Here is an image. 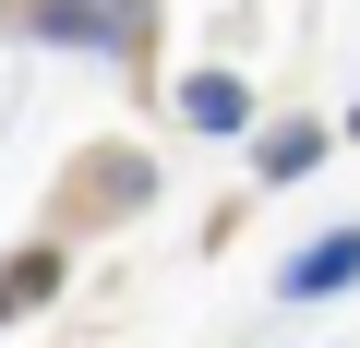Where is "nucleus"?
I'll return each mask as SVG.
<instances>
[{
    "label": "nucleus",
    "mask_w": 360,
    "mask_h": 348,
    "mask_svg": "<svg viewBox=\"0 0 360 348\" xmlns=\"http://www.w3.org/2000/svg\"><path fill=\"white\" fill-rule=\"evenodd\" d=\"M336 276H360V228H336V240H312V252H300V264H288L276 288H288V300H324Z\"/></svg>",
    "instance_id": "obj_1"
},
{
    "label": "nucleus",
    "mask_w": 360,
    "mask_h": 348,
    "mask_svg": "<svg viewBox=\"0 0 360 348\" xmlns=\"http://www.w3.org/2000/svg\"><path fill=\"white\" fill-rule=\"evenodd\" d=\"M193 120H205V132H229V120H240V84H229V72H205V84H193Z\"/></svg>",
    "instance_id": "obj_3"
},
{
    "label": "nucleus",
    "mask_w": 360,
    "mask_h": 348,
    "mask_svg": "<svg viewBox=\"0 0 360 348\" xmlns=\"http://www.w3.org/2000/svg\"><path fill=\"white\" fill-rule=\"evenodd\" d=\"M49 276H60V252H25L13 276H0V312H25V300H49Z\"/></svg>",
    "instance_id": "obj_2"
}]
</instances>
